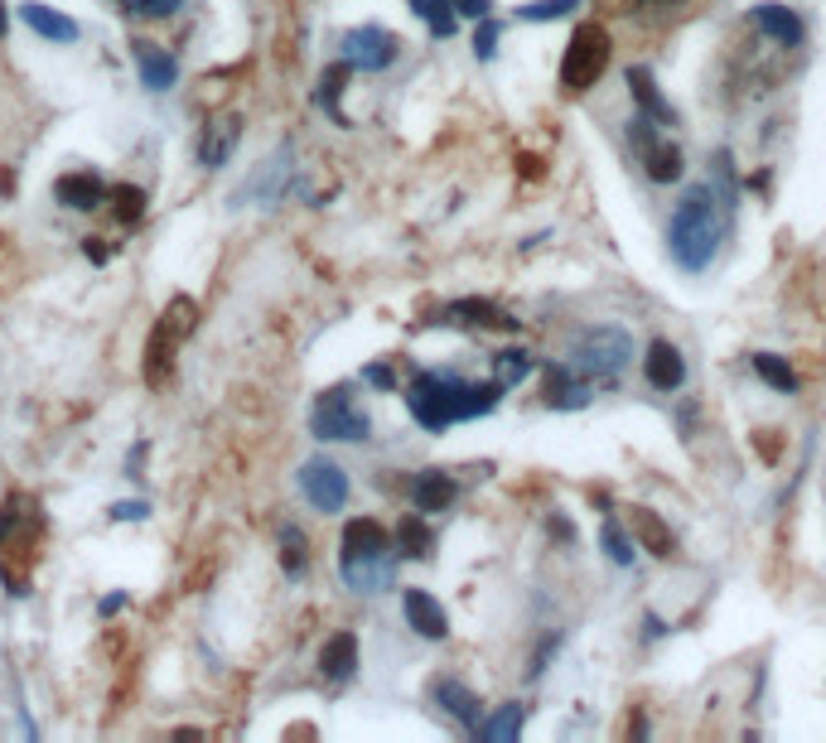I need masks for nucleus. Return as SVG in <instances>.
I'll list each match as a JSON object with an SVG mask.
<instances>
[{"instance_id": "1", "label": "nucleus", "mask_w": 826, "mask_h": 743, "mask_svg": "<svg viewBox=\"0 0 826 743\" xmlns=\"http://www.w3.org/2000/svg\"><path fill=\"white\" fill-rule=\"evenodd\" d=\"M503 381H484V387H469V381L450 377V372H416L406 387V405L426 430H450L454 421H474V415H488L503 397Z\"/></svg>"}, {"instance_id": "2", "label": "nucleus", "mask_w": 826, "mask_h": 743, "mask_svg": "<svg viewBox=\"0 0 826 743\" xmlns=\"http://www.w3.org/2000/svg\"><path fill=\"white\" fill-rule=\"evenodd\" d=\"M720 194L710 184H691L682 203L672 212V228H667V246H672V261L682 270H706L710 256L720 246V212H716Z\"/></svg>"}, {"instance_id": "3", "label": "nucleus", "mask_w": 826, "mask_h": 743, "mask_svg": "<svg viewBox=\"0 0 826 743\" xmlns=\"http://www.w3.org/2000/svg\"><path fill=\"white\" fill-rule=\"evenodd\" d=\"M39 502H29L25 492L5 502L0 512V574H5L10 594H29V565L39 556Z\"/></svg>"}, {"instance_id": "4", "label": "nucleus", "mask_w": 826, "mask_h": 743, "mask_svg": "<svg viewBox=\"0 0 826 743\" xmlns=\"http://www.w3.org/2000/svg\"><path fill=\"white\" fill-rule=\"evenodd\" d=\"M194 324H198V304L189 295H174L170 309L155 319L150 343H145V381H150V387H165V381L174 377V357H180L184 338L194 333Z\"/></svg>"}, {"instance_id": "5", "label": "nucleus", "mask_w": 826, "mask_h": 743, "mask_svg": "<svg viewBox=\"0 0 826 743\" xmlns=\"http://www.w3.org/2000/svg\"><path fill=\"white\" fill-rule=\"evenodd\" d=\"M609 59H614L609 29L595 25V20L575 25L571 44H566V53H561V87H566V93H585V87H595L599 77H605Z\"/></svg>"}, {"instance_id": "6", "label": "nucleus", "mask_w": 826, "mask_h": 743, "mask_svg": "<svg viewBox=\"0 0 826 743\" xmlns=\"http://www.w3.org/2000/svg\"><path fill=\"white\" fill-rule=\"evenodd\" d=\"M633 357V338L623 329H609V324H599V329H585L575 343V367L585 372V377L595 381H609L619 377L623 367H629Z\"/></svg>"}, {"instance_id": "7", "label": "nucleus", "mask_w": 826, "mask_h": 743, "mask_svg": "<svg viewBox=\"0 0 826 743\" xmlns=\"http://www.w3.org/2000/svg\"><path fill=\"white\" fill-rule=\"evenodd\" d=\"M309 430L319 439H349V444H363L373 435V421L359 411L349 387H329L324 397L315 401V415H309Z\"/></svg>"}, {"instance_id": "8", "label": "nucleus", "mask_w": 826, "mask_h": 743, "mask_svg": "<svg viewBox=\"0 0 826 743\" xmlns=\"http://www.w3.org/2000/svg\"><path fill=\"white\" fill-rule=\"evenodd\" d=\"M653 126H657L653 117H633L629 121V141H633V150L643 155L647 179H653V184H672V179H682V150L667 145V141H657Z\"/></svg>"}, {"instance_id": "9", "label": "nucleus", "mask_w": 826, "mask_h": 743, "mask_svg": "<svg viewBox=\"0 0 826 743\" xmlns=\"http://www.w3.org/2000/svg\"><path fill=\"white\" fill-rule=\"evenodd\" d=\"M343 63L363 68V73H382V68L397 63V39L387 34L382 25H363V29H349L343 34Z\"/></svg>"}, {"instance_id": "10", "label": "nucleus", "mask_w": 826, "mask_h": 743, "mask_svg": "<svg viewBox=\"0 0 826 743\" xmlns=\"http://www.w3.org/2000/svg\"><path fill=\"white\" fill-rule=\"evenodd\" d=\"M300 488H305V498L319 507V512H343V502H349V473H343L333 459H309L305 468H300Z\"/></svg>"}, {"instance_id": "11", "label": "nucleus", "mask_w": 826, "mask_h": 743, "mask_svg": "<svg viewBox=\"0 0 826 743\" xmlns=\"http://www.w3.org/2000/svg\"><path fill=\"white\" fill-rule=\"evenodd\" d=\"M382 556H392V536L382 532V522H373V516H353V522L343 526L339 565L343 560H382Z\"/></svg>"}, {"instance_id": "12", "label": "nucleus", "mask_w": 826, "mask_h": 743, "mask_svg": "<svg viewBox=\"0 0 826 743\" xmlns=\"http://www.w3.org/2000/svg\"><path fill=\"white\" fill-rule=\"evenodd\" d=\"M590 401V377L580 367H566V363H551L546 367V405L551 411H580Z\"/></svg>"}, {"instance_id": "13", "label": "nucleus", "mask_w": 826, "mask_h": 743, "mask_svg": "<svg viewBox=\"0 0 826 743\" xmlns=\"http://www.w3.org/2000/svg\"><path fill=\"white\" fill-rule=\"evenodd\" d=\"M643 372L647 381H653L657 391H677L687 381V357L677 343H667V338H657V343H647V357H643Z\"/></svg>"}, {"instance_id": "14", "label": "nucleus", "mask_w": 826, "mask_h": 743, "mask_svg": "<svg viewBox=\"0 0 826 743\" xmlns=\"http://www.w3.org/2000/svg\"><path fill=\"white\" fill-rule=\"evenodd\" d=\"M401 608H406V623L416 628L421 637H430V642H440L445 633H450V613L440 608V599L426 589H406L401 594Z\"/></svg>"}, {"instance_id": "15", "label": "nucleus", "mask_w": 826, "mask_h": 743, "mask_svg": "<svg viewBox=\"0 0 826 743\" xmlns=\"http://www.w3.org/2000/svg\"><path fill=\"white\" fill-rule=\"evenodd\" d=\"M238 141H242V117H214L204 126V141H198V160H204V169H222L228 165V155L238 150Z\"/></svg>"}, {"instance_id": "16", "label": "nucleus", "mask_w": 826, "mask_h": 743, "mask_svg": "<svg viewBox=\"0 0 826 743\" xmlns=\"http://www.w3.org/2000/svg\"><path fill=\"white\" fill-rule=\"evenodd\" d=\"M131 53H136V73H141V83L150 87V93H170L174 87V77H180V63L170 59V53L160 49V44H131Z\"/></svg>"}, {"instance_id": "17", "label": "nucleus", "mask_w": 826, "mask_h": 743, "mask_svg": "<svg viewBox=\"0 0 826 743\" xmlns=\"http://www.w3.org/2000/svg\"><path fill=\"white\" fill-rule=\"evenodd\" d=\"M445 324H478V329L518 333V319H512L508 309H498V304H488V300H454L450 309H445Z\"/></svg>"}, {"instance_id": "18", "label": "nucleus", "mask_w": 826, "mask_h": 743, "mask_svg": "<svg viewBox=\"0 0 826 743\" xmlns=\"http://www.w3.org/2000/svg\"><path fill=\"white\" fill-rule=\"evenodd\" d=\"M454 498H460V483H454L450 473H440V468H426L416 483H411V502H416V512H445Z\"/></svg>"}, {"instance_id": "19", "label": "nucleus", "mask_w": 826, "mask_h": 743, "mask_svg": "<svg viewBox=\"0 0 826 743\" xmlns=\"http://www.w3.org/2000/svg\"><path fill=\"white\" fill-rule=\"evenodd\" d=\"M629 93H633V101H639L643 117H653L657 126H677L672 101L657 93V83H653V73H647V68H629Z\"/></svg>"}, {"instance_id": "20", "label": "nucleus", "mask_w": 826, "mask_h": 743, "mask_svg": "<svg viewBox=\"0 0 826 743\" xmlns=\"http://www.w3.org/2000/svg\"><path fill=\"white\" fill-rule=\"evenodd\" d=\"M430 691H435V701H440L445 715H454V719H460V724L469 729V734H478V695L469 691V685L450 681V675H440Z\"/></svg>"}, {"instance_id": "21", "label": "nucleus", "mask_w": 826, "mask_h": 743, "mask_svg": "<svg viewBox=\"0 0 826 743\" xmlns=\"http://www.w3.org/2000/svg\"><path fill=\"white\" fill-rule=\"evenodd\" d=\"M353 667H359V637L353 633H333L329 642H324V651H319V675L324 681H349Z\"/></svg>"}, {"instance_id": "22", "label": "nucleus", "mask_w": 826, "mask_h": 743, "mask_svg": "<svg viewBox=\"0 0 826 743\" xmlns=\"http://www.w3.org/2000/svg\"><path fill=\"white\" fill-rule=\"evenodd\" d=\"M53 194H59L63 208H77V212H93L107 203V184L97 174H63L59 184H53Z\"/></svg>"}, {"instance_id": "23", "label": "nucleus", "mask_w": 826, "mask_h": 743, "mask_svg": "<svg viewBox=\"0 0 826 743\" xmlns=\"http://www.w3.org/2000/svg\"><path fill=\"white\" fill-rule=\"evenodd\" d=\"M20 15H25V25L39 34V39H49V44H73L77 39V25L63 10H53V5H39V0H29V5H20Z\"/></svg>"}, {"instance_id": "24", "label": "nucleus", "mask_w": 826, "mask_h": 743, "mask_svg": "<svg viewBox=\"0 0 826 743\" xmlns=\"http://www.w3.org/2000/svg\"><path fill=\"white\" fill-rule=\"evenodd\" d=\"M633 540L647 550V556H657V560H667L672 556V532L663 526V516L653 512V507H633Z\"/></svg>"}, {"instance_id": "25", "label": "nucleus", "mask_w": 826, "mask_h": 743, "mask_svg": "<svg viewBox=\"0 0 826 743\" xmlns=\"http://www.w3.org/2000/svg\"><path fill=\"white\" fill-rule=\"evenodd\" d=\"M339 570L359 594H377V589L392 584V556H382V560H343Z\"/></svg>"}, {"instance_id": "26", "label": "nucleus", "mask_w": 826, "mask_h": 743, "mask_svg": "<svg viewBox=\"0 0 826 743\" xmlns=\"http://www.w3.org/2000/svg\"><path fill=\"white\" fill-rule=\"evenodd\" d=\"M754 25L768 34V39H778V44H802V20L792 15L788 5H754Z\"/></svg>"}, {"instance_id": "27", "label": "nucleus", "mask_w": 826, "mask_h": 743, "mask_svg": "<svg viewBox=\"0 0 826 743\" xmlns=\"http://www.w3.org/2000/svg\"><path fill=\"white\" fill-rule=\"evenodd\" d=\"M397 556H406V560H426L430 550H435V532L426 526V516H401V526H397Z\"/></svg>"}, {"instance_id": "28", "label": "nucleus", "mask_w": 826, "mask_h": 743, "mask_svg": "<svg viewBox=\"0 0 826 743\" xmlns=\"http://www.w3.org/2000/svg\"><path fill=\"white\" fill-rule=\"evenodd\" d=\"M281 565H286L290 580H300L305 565H309V540H305L300 526H281Z\"/></svg>"}, {"instance_id": "29", "label": "nucleus", "mask_w": 826, "mask_h": 743, "mask_svg": "<svg viewBox=\"0 0 826 743\" xmlns=\"http://www.w3.org/2000/svg\"><path fill=\"white\" fill-rule=\"evenodd\" d=\"M522 719H527V709H522V705H503L494 719H488V724H478V734L494 739V743H512V739L522 734Z\"/></svg>"}, {"instance_id": "30", "label": "nucleus", "mask_w": 826, "mask_h": 743, "mask_svg": "<svg viewBox=\"0 0 826 743\" xmlns=\"http://www.w3.org/2000/svg\"><path fill=\"white\" fill-rule=\"evenodd\" d=\"M416 5V15L430 25V34H440V39H450L454 25H460V15H454L450 0H411Z\"/></svg>"}, {"instance_id": "31", "label": "nucleus", "mask_w": 826, "mask_h": 743, "mask_svg": "<svg viewBox=\"0 0 826 743\" xmlns=\"http://www.w3.org/2000/svg\"><path fill=\"white\" fill-rule=\"evenodd\" d=\"M349 73H353V63H333L329 73L319 77V93H315V97H319V107L329 111L333 121H343V111H339V93H343V83H349Z\"/></svg>"}, {"instance_id": "32", "label": "nucleus", "mask_w": 826, "mask_h": 743, "mask_svg": "<svg viewBox=\"0 0 826 743\" xmlns=\"http://www.w3.org/2000/svg\"><path fill=\"white\" fill-rule=\"evenodd\" d=\"M754 372H758V377H764L774 391H784V397H792V391H798V372H792L788 363H778L774 353H758V357H754Z\"/></svg>"}, {"instance_id": "33", "label": "nucleus", "mask_w": 826, "mask_h": 743, "mask_svg": "<svg viewBox=\"0 0 826 743\" xmlns=\"http://www.w3.org/2000/svg\"><path fill=\"white\" fill-rule=\"evenodd\" d=\"M494 372H498L494 381H503V387H518V381L532 372V353H522V348H508V353L494 357Z\"/></svg>"}, {"instance_id": "34", "label": "nucleus", "mask_w": 826, "mask_h": 743, "mask_svg": "<svg viewBox=\"0 0 826 743\" xmlns=\"http://www.w3.org/2000/svg\"><path fill=\"white\" fill-rule=\"evenodd\" d=\"M111 203H117V218L126 222V228H136V222L145 218V194L136 184H117L111 188Z\"/></svg>"}, {"instance_id": "35", "label": "nucleus", "mask_w": 826, "mask_h": 743, "mask_svg": "<svg viewBox=\"0 0 826 743\" xmlns=\"http://www.w3.org/2000/svg\"><path fill=\"white\" fill-rule=\"evenodd\" d=\"M599 540H605V550H609V560H614V565H633V556H639V546H633V540L619 532V522H605V532H599Z\"/></svg>"}, {"instance_id": "36", "label": "nucleus", "mask_w": 826, "mask_h": 743, "mask_svg": "<svg viewBox=\"0 0 826 743\" xmlns=\"http://www.w3.org/2000/svg\"><path fill=\"white\" fill-rule=\"evenodd\" d=\"M131 15H145V20H165L174 10H184V0H121Z\"/></svg>"}, {"instance_id": "37", "label": "nucleus", "mask_w": 826, "mask_h": 743, "mask_svg": "<svg viewBox=\"0 0 826 743\" xmlns=\"http://www.w3.org/2000/svg\"><path fill=\"white\" fill-rule=\"evenodd\" d=\"M580 0H537V5H522L518 15L522 20H556V15H571Z\"/></svg>"}, {"instance_id": "38", "label": "nucleus", "mask_w": 826, "mask_h": 743, "mask_svg": "<svg viewBox=\"0 0 826 743\" xmlns=\"http://www.w3.org/2000/svg\"><path fill=\"white\" fill-rule=\"evenodd\" d=\"M474 53H478V59H494V53H498V25H494V20H478V34H474Z\"/></svg>"}, {"instance_id": "39", "label": "nucleus", "mask_w": 826, "mask_h": 743, "mask_svg": "<svg viewBox=\"0 0 826 743\" xmlns=\"http://www.w3.org/2000/svg\"><path fill=\"white\" fill-rule=\"evenodd\" d=\"M454 15H469V20H484L488 10H494V0H450Z\"/></svg>"}, {"instance_id": "40", "label": "nucleus", "mask_w": 826, "mask_h": 743, "mask_svg": "<svg viewBox=\"0 0 826 743\" xmlns=\"http://www.w3.org/2000/svg\"><path fill=\"white\" fill-rule=\"evenodd\" d=\"M145 512H150L145 502H117V507H111V522H141Z\"/></svg>"}, {"instance_id": "41", "label": "nucleus", "mask_w": 826, "mask_h": 743, "mask_svg": "<svg viewBox=\"0 0 826 743\" xmlns=\"http://www.w3.org/2000/svg\"><path fill=\"white\" fill-rule=\"evenodd\" d=\"M363 377H367V381H373V387H382V391H387V387H397V377H392V367H382V363H377V367H367V372H363Z\"/></svg>"}, {"instance_id": "42", "label": "nucleus", "mask_w": 826, "mask_h": 743, "mask_svg": "<svg viewBox=\"0 0 826 743\" xmlns=\"http://www.w3.org/2000/svg\"><path fill=\"white\" fill-rule=\"evenodd\" d=\"M595 5H605V10H614V15H633V10H639L643 0H595Z\"/></svg>"}, {"instance_id": "43", "label": "nucleus", "mask_w": 826, "mask_h": 743, "mask_svg": "<svg viewBox=\"0 0 826 743\" xmlns=\"http://www.w3.org/2000/svg\"><path fill=\"white\" fill-rule=\"evenodd\" d=\"M87 256H93V261H107V246H102V236H87Z\"/></svg>"}, {"instance_id": "44", "label": "nucleus", "mask_w": 826, "mask_h": 743, "mask_svg": "<svg viewBox=\"0 0 826 743\" xmlns=\"http://www.w3.org/2000/svg\"><path fill=\"white\" fill-rule=\"evenodd\" d=\"M653 5H682V0H653Z\"/></svg>"}]
</instances>
